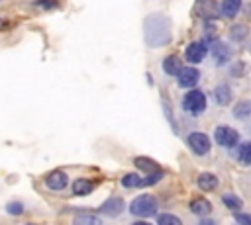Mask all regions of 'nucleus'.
Masks as SVG:
<instances>
[{
	"label": "nucleus",
	"mask_w": 251,
	"mask_h": 225,
	"mask_svg": "<svg viewBox=\"0 0 251 225\" xmlns=\"http://www.w3.org/2000/svg\"><path fill=\"white\" fill-rule=\"evenodd\" d=\"M157 209H159L157 200H155L153 196H149V194L137 196V198L129 203V211H131L133 215H137V217H151V215L157 213Z\"/></svg>",
	"instance_id": "1"
},
{
	"label": "nucleus",
	"mask_w": 251,
	"mask_h": 225,
	"mask_svg": "<svg viewBox=\"0 0 251 225\" xmlns=\"http://www.w3.org/2000/svg\"><path fill=\"white\" fill-rule=\"evenodd\" d=\"M182 110L188 113H200L206 110V96L200 90H190L182 98Z\"/></svg>",
	"instance_id": "2"
},
{
	"label": "nucleus",
	"mask_w": 251,
	"mask_h": 225,
	"mask_svg": "<svg viewBox=\"0 0 251 225\" xmlns=\"http://www.w3.org/2000/svg\"><path fill=\"white\" fill-rule=\"evenodd\" d=\"M214 137H216V141L222 145V147H233L237 141H239V135H237V131L235 129H231V127H227V125H220V127H216V131H214Z\"/></svg>",
	"instance_id": "3"
},
{
	"label": "nucleus",
	"mask_w": 251,
	"mask_h": 225,
	"mask_svg": "<svg viewBox=\"0 0 251 225\" xmlns=\"http://www.w3.org/2000/svg\"><path fill=\"white\" fill-rule=\"evenodd\" d=\"M186 141H188V147H190L196 155H206V153L210 151V139H208V135H204V133H190Z\"/></svg>",
	"instance_id": "4"
},
{
	"label": "nucleus",
	"mask_w": 251,
	"mask_h": 225,
	"mask_svg": "<svg viewBox=\"0 0 251 225\" xmlns=\"http://www.w3.org/2000/svg\"><path fill=\"white\" fill-rule=\"evenodd\" d=\"M206 53H208V49L202 41H194L184 49V57H186L188 63H200L206 57Z\"/></svg>",
	"instance_id": "5"
},
{
	"label": "nucleus",
	"mask_w": 251,
	"mask_h": 225,
	"mask_svg": "<svg viewBox=\"0 0 251 225\" xmlns=\"http://www.w3.org/2000/svg\"><path fill=\"white\" fill-rule=\"evenodd\" d=\"M102 215H108V217H118L122 211H124V200L122 198H110L106 200L100 209H98Z\"/></svg>",
	"instance_id": "6"
},
{
	"label": "nucleus",
	"mask_w": 251,
	"mask_h": 225,
	"mask_svg": "<svg viewBox=\"0 0 251 225\" xmlns=\"http://www.w3.org/2000/svg\"><path fill=\"white\" fill-rule=\"evenodd\" d=\"M198 78H200V72H198L196 68H192V67H182V70L178 72V86H182V88H192V86H196Z\"/></svg>",
	"instance_id": "7"
},
{
	"label": "nucleus",
	"mask_w": 251,
	"mask_h": 225,
	"mask_svg": "<svg viewBox=\"0 0 251 225\" xmlns=\"http://www.w3.org/2000/svg\"><path fill=\"white\" fill-rule=\"evenodd\" d=\"M45 184H47L51 190H63V188L69 184V178H67V174H65L63 170H53V172L47 174Z\"/></svg>",
	"instance_id": "8"
},
{
	"label": "nucleus",
	"mask_w": 251,
	"mask_h": 225,
	"mask_svg": "<svg viewBox=\"0 0 251 225\" xmlns=\"http://www.w3.org/2000/svg\"><path fill=\"white\" fill-rule=\"evenodd\" d=\"M212 57L216 59L218 65H224V63H227V59L231 57V49H229L226 43L218 41V43H214V47H212Z\"/></svg>",
	"instance_id": "9"
},
{
	"label": "nucleus",
	"mask_w": 251,
	"mask_h": 225,
	"mask_svg": "<svg viewBox=\"0 0 251 225\" xmlns=\"http://www.w3.org/2000/svg\"><path fill=\"white\" fill-rule=\"evenodd\" d=\"M163 70H165L169 76H178V72L182 70V63H180V59L175 57V55L167 57V59L163 61Z\"/></svg>",
	"instance_id": "10"
},
{
	"label": "nucleus",
	"mask_w": 251,
	"mask_h": 225,
	"mask_svg": "<svg viewBox=\"0 0 251 225\" xmlns=\"http://www.w3.org/2000/svg\"><path fill=\"white\" fill-rule=\"evenodd\" d=\"M92 188H94V182L88 178H76L73 184V192L76 196H88L92 192Z\"/></svg>",
	"instance_id": "11"
},
{
	"label": "nucleus",
	"mask_w": 251,
	"mask_h": 225,
	"mask_svg": "<svg viewBox=\"0 0 251 225\" xmlns=\"http://www.w3.org/2000/svg\"><path fill=\"white\" fill-rule=\"evenodd\" d=\"M198 186H200L204 192H212V190L218 188V178H216L214 174H210V172H202V174L198 176Z\"/></svg>",
	"instance_id": "12"
},
{
	"label": "nucleus",
	"mask_w": 251,
	"mask_h": 225,
	"mask_svg": "<svg viewBox=\"0 0 251 225\" xmlns=\"http://www.w3.org/2000/svg\"><path fill=\"white\" fill-rule=\"evenodd\" d=\"M190 211L196 213V215H208V213L212 211V205H210L208 200L198 198V200H192V203H190Z\"/></svg>",
	"instance_id": "13"
},
{
	"label": "nucleus",
	"mask_w": 251,
	"mask_h": 225,
	"mask_svg": "<svg viewBox=\"0 0 251 225\" xmlns=\"http://www.w3.org/2000/svg\"><path fill=\"white\" fill-rule=\"evenodd\" d=\"M214 98H216V102H218L220 106L229 104V100H231V90H229V86H226V84L216 86V90H214Z\"/></svg>",
	"instance_id": "14"
},
{
	"label": "nucleus",
	"mask_w": 251,
	"mask_h": 225,
	"mask_svg": "<svg viewBox=\"0 0 251 225\" xmlns=\"http://www.w3.org/2000/svg\"><path fill=\"white\" fill-rule=\"evenodd\" d=\"M233 117H237V119H247V117H251V102H249V100L237 102L235 108H233Z\"/></svg>",
	"instance_id": "15"
},
{
	"label": "nucleus",
	"mask_w": 251,
	"mask_h": 225,
	"mask_svg": "<svg viewBox=\"0 0 251 225\" xmlns=\"http://www.w3.org/2000/svg\"><path fill=\"white\" fill-rule=\"evenodd\" d=\"M239 8H241V0H224L222 2V12L227 18H233L239 12Z\"/></svg>",
	"instance_id": "16"
},
{
	"label": "nucleus",
	"mask_w": 251,
	"mask_h": 225,
	"mask_svg": "<svg viewBox=\"0 0 251 225\" xmlns=\"http://www.w3.org/2000/svg\"><path fill=\"white\" fill-rule=\"evenodd\" d=\"M135 166L141 168V170H145V172H155L157 170V162L151 160V158H147V157H137L135 158Z\"/></svg>",
	"instance_id": "17"
},
{
	"label": "nucleus",
	"mask_w": 251,
	"mask_h": 225,
	"mask_svg": "<svg viewBox=\"0 0 251 225\" xmlns=\"http://www.w3.org/2000/svg\"><path fill=\"white\" fill-rule=\"evenodd\" d=\"M141 180H143L141 176L129 172V174H124V176H122V186H124V188H139V186H141Z\"/></svg>",
	"instance_id": "18"
},
{
	"label": "nucleus",
	"mask_w": 251,
	"mask_h": 225,
	"mask_svg": "<svg viewBox=\"0 0 251 225\" xmlns=\"http://www.w3.org/2000/svg\"><path fill=\"white\" fill-rule=\"evenodd\" d=\"M239 160L243 164H251V141L249 143H243L239 147Z\"/></svg>",
	"instance_id": "19"
},
{
	"label": "nucleus",
	"mask_w": 251,
	"mask_h": 225,
	"mask_svg": "<svg viewBox=\"0 0 251 225\" xmlns=\"http://www.w3.org/2000/svg\"><path fill=\"white\" fill-rule=\"evenodd\" d=\"M222 202H224L229 209H239V207H241V200L235 198L233 194H224V196H222Z\"/></svg>",
	"instance_id": "20"
},
{
	"label": "nucleus",
	"mask_w": 251,
	"mask_h": 225,
	"mask_svg": "<svg viewBox=\"0 0 251 225\" xmlns=\"http://www.w3.org/2000/svg\"><path fill=\"white\" fill-rule=\"evenodd\" d=\"M157 223L159 225H180V219L176 215H171V213H163L157 217Z\"/></svg>",
	"instance_id": "21"
},
{
	"label": "nucleus",
	"mask_w": 251,
	"mask_h": 225,
	"mask_svg": "<svg viewBox=\"0 0 251 225\" xmlns=\"http://www.w3.org/2000/svg\"><path fill=\"white\" fill-rule=\"evenodd\" d=\"M229 35H231L233 41H241V39L247 35V27H245V25H233L231 31H229Z\"/></svg>",
	"instance_id": "22"
},
{
	"label": "nucleus",
	"mask_w": 251,
	"mask_h": 225,
	"mask_svg": "<svg viewBox=\"0 0 251 225\" xmlns=\"http://www.w3.org/2000/svg\"><path fill=\"white\" fill-rule=\"evenodd\" d=\"M161 178H163V174H161L159 170H157V172H149V174L141 180V186H153V184H157Z\"/></svg>",
	"instance_id": "23"
},
{
	"label": "nucleus",
	"mask_w": 251,
	"mask_h": 225,
	"mask_svg": "<svg viewBox=\"0 0 251 225\" xmlns=\"http://www.w3.org/2000/svg\"><path fill=\"white\" fill-rule=\"evenodd\" d=\"M6 211H8L10 215H22V213H24V205H22L20 202H10V203L6 205Z\"/></svg>",
	"instance_id": "24"
},
{
	"label": "nucleus",
	"mask_w": 251,
	"mask_h": 225,
	"mask_svg": "<svg viewBox=\"0 0 251 225\" xmlns=\"http://www.w3.org/2000/svg\"><path fill=\"white\" fill-rule=\"evenodd\" d=\"M245 70H247V65H245V63H235V65H231L229 74H231V76H243Z\"/></svg>",
	"instance_id": "25"
},
{
	"label": "nucleus",
	"mask_w": 251,
	"mask_h": 225,
	"mask_svg": "<svg viewBox=\"0 0 251 225\" xmlns=\"http://www.w3.org/2000/svg\"><path fill=\"white\" fill-rule=\"evenodd\" d=\"M75 221L76 223H92V225H98L100 223V217H96V215H82V217H76Z\"/></svg>",
	"instance_id": "26"
},
{
	"label": "nucleus",
	"mask_w": 251,
	"mask_h": 225,
	"mask_svg": "<svg viewBox=\"0 0 251 225\" xmlns=\"http://www.w3.org/2000/svg\"><path fill=\"white\" fill-rule=\"evenodd\" d=\"M35 6H41V8L51 10V8L57 6V0H35Z\"/></svg>",
	"instance_id": "27"
},
{
	"label": "nucleus",
	"mask_w": 251,
	"mask_h": 225,
	"mask_svg": "<svg viewBox=\"0 0 251 225\" xmlns=\"http://www.w3.org/2000/svg\"><path fill=\"white\" fill-rule=\"evenodd\" d=\"M235 221H237V223L251 225V215H247V213H235Z\"/></svg>",
	"instance_id": "28"
},
{
	"label": "nucleus",
	"mask_w": 251,
	"mask_h": 225,
	"mask_svg": "<svg viewBox=\"0 0 251 225\" xmlns=\"http://www.w3.org/2000/svg\"><path fill=\"white\" fill-rule=\"evenodd\" d=\"M249 16H251V4H249Z\"/></svg>",
	"instance_id": "29"
},
{
	"label": "nucleus",
	"mask_w": 251,
	"mask_h": 225,
	"mask_svg": "<svg viewBox=\"0 0 251 225\" xmlns=\"http://www.w3.org/2000/svg\"><path fill=\"white\" fill-rule=\"evenodd\" d=\"M0 27H2V20H0Z\"/></svg>",
	"instance_id": "30"
}]
</instances>
